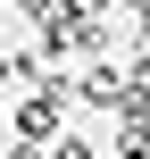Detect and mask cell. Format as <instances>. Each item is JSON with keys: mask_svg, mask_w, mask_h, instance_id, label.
<instances>
[{"mask_svg": "<svg viewBox=\"0 0 150 159\" xmlns=\"http://www.w3.org/2000/svg\"><path fill=\"white\" fill-rule=\"evenodd\" d=\"M42 159H92V143L84 134H58V143H42Z\"/></svg>", "mask_w": 150, "mask_h": 159, "instance_id": "cell-3", "label": "cell"}, {"mask_svg": "<svg viewBox=\"0 0 150 159\" xmlns=\"http://www.w3.org/2000/svg\"><path fill=\"white\" fill-rule=\"evenodd\" d=\"M117 159H150V143H125V151H117Z\"/></svg>", "mask_w": 150, "mask_h": 159, "instance_id": "cell-4", "label": "cell"}, {"mask_svg": "<svg viewBox=\"0 0 150 159\" xmlns=\"http://www.w3.org/2000/svg\"><path fill=\"white\" fill-rule=\"evenodd\" d=\"M75 92H84L92 109H117V117H125V101H134V84H125V67H117V59H100V67L75 84Z\"/></svg>", "mask_w": 150, "mask_h": 159, "instance_id": "cell-2", "label": "cell"}, {"mask_svg": "<svg viewBox=\"0 0 150 159\" xmlns=\"http://www.w3.org/2000/svg\"><path fill=\"white\" fill-rule=\"evenodd\" d=\"M67 92H75L67 75H42V84H33L25 101H17V134H25V143H58V117H67Z\"/></svg>", "mask_w": 150, "mask_h": 159, "instance_id": "cell-1", "label": "cell"}]
</instances>
